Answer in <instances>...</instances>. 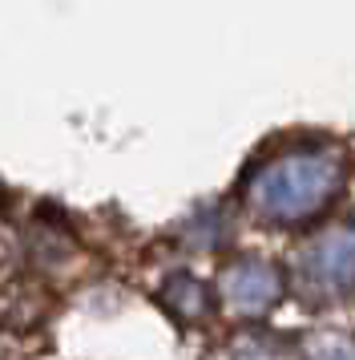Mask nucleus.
<instances>
[{
  "label": "nucleus",
  "instance_id": "1",
  "mask_svg": "<svg viewBox=\"0 0 355 360\" xmlns=\"http://www.w3.org/2000/svg\"><path fill=\"white\" fill-rule=\"evenodd\" d=\"M347 186V150L327 138H303L246 170L239 198L246 214L274 231L307 227L331 211Z\"/></svg>",
  "mask_w": 355,
  "mask_h": 360
},
{
  "label": "nucleus",
  "instance_id": "2",
  "mask_svg": "<svg viewBox=\"0 0 355 360\" xmlns=\"http://www.w3.org/2000/svg\"><path fill=\"white\" fill-rule=\"evenodd\" d=\"M287 292L303 308H339L355 300V223H327L290 251Z\"/></svg>",
  "mask_w": 355,
  "mask_h": 360
},
{
  "label": "nucleus",
  "instance_id": "3",
  "mask_svg": "<svg viewBox=\"0 0 355 360\" xmlns=\"http://www.w3.org/2000/svg\"><path fill=\"white\" fill-rule=\"evenodd\" d=\"M287 295V271L262 255H234L214 279V304L242 324H258Z\"/></svg>",
  "mask_w": 355,
  "mask_h": 360
},
{
  "label": "nucleus",
  "instance_id": "4",
  "mask_svg": "<svg viewBox=\"0 0 355 360\" xmlns=\"http://www.w3.org/2000/svg\"><path fill=\"white\" fill-rule=\"evenodd\" d=\"M202 360H303V352H299V340H290L283 332L242 324L239 332L210 344Z\"/></svg>",
  "mask_w": 355,
  "mask_h": 360
},
{
  "label": "nucleus",
  "instance_id": "5",
  "mask_svg": "<svg viewBox=\"0 0 355 360\" xmlns=\"http://www.w3.org/2000/svg\"><path fill=\"white\" fill-rule=\"evenodd\" d=\"M161 304H166V311L174 316L178 324H202L210 311L218 308V304H214V295H210L194 276L166 279V288H161Z\"/></svg>",
  "mask_w": 355,
  "mask_h": 360
},
{
  "label": "nucleus",
  "instance_id": "6",
  "mask_svg": "<svg viewBox=\"0 0 355 360\" xmlns=\"http://www.w3.org/2000/svg\"><path fill=\"white\" fill-rule=\"evenodd\" d=\"M303 360H355V336L347 332H311L299 340Z\"/></svg>",
  "mask_w": 355,
  "mask_h": 360
}]
</instances>
